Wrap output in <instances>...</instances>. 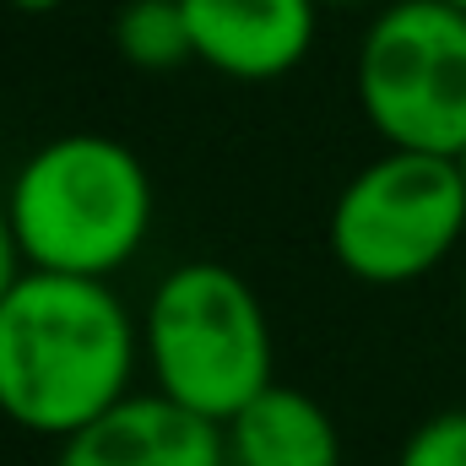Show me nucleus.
<instances>
[{"label": "nucleus", "mask_w": 466, "mask_h": 466, "mask_svg": "<svg viewBox=\"0 0 466 466\" xmlns=\"http://www.w3.org/2000/svg\"><path fill=\"white\" fill-rule=\"evenodd\" d=\"M141 320L104 277L33 271L0 299V418L38 440H71L130 396Z\"/></svg>", "instance_id": "nucleus-1"}, {"label": "nucleus", "mask_w": 466, "mask_h": 466, "mask_svg": "<svg viewBox=\"0 0 466 466\" xmlns=\"http://www.w3.org/2000/svg\"><path fill=\"white\" fill-rule=\"evenodd\" d=\"M0 196L22 266L104 282L147 249L157 218L147 163L98 130H66L33 147Z\"/></svg>", "instance_id": "nucleus-2"}, {"label": "nucleus", "mask_w": 466, "mask_h": 466, "mask_svg": "<svg viewBox=\"0 0 466 466\" xmlns=\"http://www.w3.org/2000/svg\"><path fill=\"white\" fill-rule=\"evenodd\" d=\"M141 363L152 390L228 423L277 380V342L260 293L223 260L163 271L141 315Z\"/></svg>", "instance_id": "nucleus-3"}, {"label": "nucleus", "mask_w": 466, "mask_h": 466, "mask_svg": "<svg viewBox=\"0 0 466 466\" xmlns=\"http://www.w3.org/2000/svg\"><path fill=\"white\" fill-rule=\"evenodd\" d=\"M331 255L352 282L407 288L440 271L466 238V185L456 157L385 147L331 201Z\"/></svg>", "instance_id": "nucleus-4"}, {"label": "nucleus", "mask_w": 466, "mask_h": 466, "mask_svg": "<svg viewBox=\"0 0 466 466\" xmlns=\"http://www.w3.org/2000/svg\"><path fill=\"white\" fill-rule=\"evenodd\" d=\"M358 109L385 147L456 157L466 147V11L390 0L358 38Z\"/></svg>", "instance_id": "nucleus-5"}, {"label": "nucleus", "mask_w": 466, "mask_h": 466, "mask_svg": "<svg viewBox=\"0 0 466 466\" xmlns=\"http://www.w3.org/2000/svg\"><path fill=\"white\" fill-rule=\"evenodd\" d=\"M196 60L228 82L299 71L320 33V0H179Z\"/></svg>", "instance_id": "nucleus-6"}, {"label": "nucleus", "mask_w": 466, "mask_h": 466, "mask_svg": "<svg viewBox=\"0 0 466 466\" xmlns=\"http://www.w3.org/2000/svg\"><path fill=\"white\" fill-rule=\"evenodd\" d=\"M55 466H228L223 423L163 390H130L104 418L60 440Z\"/></svg>", "instance_id": "nucleus-7"}, {"label": "nucleus", "mask_w": 466, "mask_h": 466, "mask_svg": "<svg viewBox=\"0 0 466 466\" xmlns=\"http://www.w3.org/2000/svg\"><path fill=\"white\" fill-rule=\"evenodd\" d=\"M228 466H342L337 418L299 385L271 380L223 423Z\"/></svg>", "instance_id": "nucleus-8"}, {"label": "nucleus", "mask_w": 466, "mask_h": 466, "mask_svg": "<svg viewBox=\"0 0 466 466\" xmlns=\"http://www.w3.org/2000/svg\"><path fill=\"white\" fill-rule=\"evenodd\" d=\"M115 49L136 71H179L196 60L190 22L179 0H125L115 16Z\"/></svg>", "instance_id": "nucleus-9"}, {"label": "nucleus", "mask_w": 466, "mask_h": 466, "mask_svg": "<svg viewBox=\"0 0 466 466\" xmlns=\"http://www.w3.org/2000/svg\"><path fill=\"white\" fill-rule=\"evenodd\" d=\"M396 466H466V407H445L423 418L401 440Z\"/></svg>", "instance_id": "nucleus-10"}, {"label": "nucleus", "mask_w": 466, "mask_h": 466, "mask_svg": "<svg viewBox=\"0 0 466 466\" xmlns=\"http://www.w3.org/2000/svg\"><path fill=\"white\" fill-rule=\"evenodd\" d=\"M16 277H22V249H16V233H11V218H5V196H0V299Z\"/></svg>", "instance_id": "nucleus-11"}, {"label": "nucleus", "mask_w": 466, "mask_h": 466, "mask_svg": "<svg viewBox=\"0 0 466 466\" xmlns=\"http://www.w3.org/2000/svg\"><path fill=\"white\" fill-rule=\"evenodd\" d=\"M5 5H16V11H27V16H44V11L66 5V0H5Z\"/></svg>", "instance_id": "nucleus-12"}, {"label": "nucleus", "mask_w": 466, "mask_h": 466, "mask_svg": "<svg viewBox=\"0 0 466 466\" xmlns=\"http://www.w3.org/2000/svg\"><path fill=\"white\" fill-rule=\"evenodd\" d=\"M456 168H461V185H466V147L456 152Z\"/></svg>", "instance_id": "nucleus-13"}, {"label": "nucleus", "mask_w": 466, "mask_h": 466, "mask_svg": "<svg viewBox=\"0 0 466 466\" xmlns=\"http://www.w3.org/2000/svg\"><path fill=\"white\" fill-rule=\"evenodd\" d=\"M320 5H363V0H320Z\"/></svg>", "instance_id": "nucleus-14"}, {"label": "nucleus", "mask_w": 466, "mask_h": 466, "mask_svg": "<svg viewBox=\"0 0 466 466\" xmlns=\"http://www.w3.org/2000/svg\"><path fill=\"white\" fill-rule=\"evenodd\" d=\"M461 326H466V277H461Z\"/></svg>", "instance_id": "nucleus-15"}, {"label": "nucleus", "mask_w": 466, "mask_h": 466, "mask_svg": "<svg viewBox=\"0 0 466 466\" xmlns=\"http://www.w3.org/2000/svg\"><path fill=\"white\" fill-rule=\"evenodd\" d=\"M445 5H456V11H466V0H445Z\"/></svg>", "instance_id": "nucleus-16"}]
</instances>
